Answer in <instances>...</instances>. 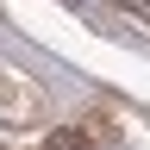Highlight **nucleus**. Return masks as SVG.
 <instances>
[{
  "instance_id": "1",
  "label": "nucleus",
  "mask_w": 150,
  "mask_h": 150,
  "mask_svg": "<svg viewBox=\"0 0 150 150\" xmlns=\"http://www.w3.org/2000/svg\"><path fill=\"white\" fill-rule=\"evenodd\" d=\"M50 150H81V138H75V131H56V138H50Z\"/></svg>"
}]
</instances>
